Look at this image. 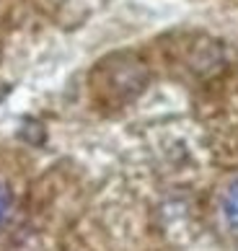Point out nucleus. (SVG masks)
Segmentation results:
<instances>
[{
  "label": "nucleus",
  "mask_w": 238,
  "mask_h": 251,
  "mask_svg": "<svg viewBox=\"0 0 238 251\" xmlns=\"http://www.w3.org/2000/svg\"><path fill=\"white\" fill-rule=\"evenodd\" d=\"M8 215H11V194H8V189L0 184V226L5 223Z\"/></svg>",
  "instance_id": "nucleus-2"
},
{
  "label": "nucleus",
  "mask_w": 238,
  "mask_h": 251,
  "mask_svg": "<svg viewBox=\"0 0 238 251\" xmlns=\"http://www.w3.org/2000/svg\"><path fill=\"white\" fill-rule=\"evenodd\" d=\"M223 215H225L228 226L238 230V179L228 187L225 197H223Z\"/></svg>",
  "instance_id": "nucleus-1"
}]
</instances>
